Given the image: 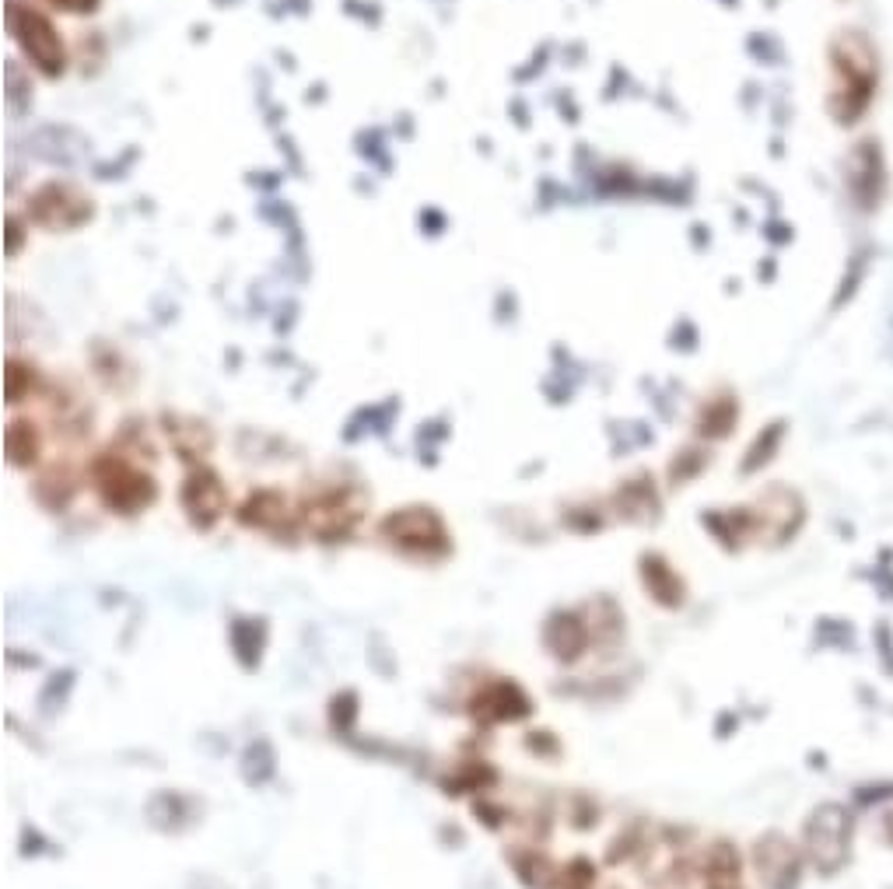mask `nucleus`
I'll return each instance as SVG.
<instances>
[{
  "label": "nucleus",
  "mask_w": 893,
  "mask_h": 889,
  "mask_svg": "<svg viewBox=\"0 0 893 889\" xmlns=\"http://www.w3.org/2000/svg\"><path fill=\"white\" fill-rule=\"evenodd\" d=\"M382 539L393 543V550L407 557H442L449 553V536L445 522L431 508H400L389 518H382Z\"/></svg>",
  "instance_id": "obj_1"
},
{
  "label": "nucleus",
  "mask_w": 893,
  "mask_h": 889,
  "mask_svg": "<svg viewBox=\"0 0 893 889\" xmlns=\"http://www.w3.org/2000/svg\"><path fill=\"white\" fill-rule=\"evenodd\" d=\"M95 483H99L102 501L120 515H134V511L148 508L155 501V480L141 469H130L120 459H102L95 466Z\"/></svg>",
  "instance_id": "obj_2"
},
{
  "label": "nucleus",
  "mask_w": 893,
  "mask_h": 889,
  "mask_svg": "<svg viewBox=\"0 0 893 889\" xmlns=\"http://www.w3.org/2000/svg\"><path fill=\"white\" fill-rule=\"evenodd\" d=\"M533 711V700L512 679H498V683H487L484 690L473 693L470 700V714L480 728L491 725H505V721H519Z\"/></svg>",
  "instance_id": "obj_3"
},
{
  "label": "nucleus",
  "mask_w": 893,
  "mask_h": 889,
  "mask_svg": "<svg viewBox=\"0 0 893 889\" xmlns=\"http://www.w3.org/2000/svg\"><path fill=\"white\" fill-rule=\"evenodd\" d=\"M543 641H547V651L557 658V662L571 665L582 658L585 648H589V627H585L582 613L557 609V613H550L547 623H543Z\"/></svg>",
  "instance_id": "obj_4"
},
{
  "label": "nucleus",
  "mask_w": 893,
  "mask_h": 889,
  "mask_svg": "<svg viewBox=\"0 0 893 889\" xmlns=\"http://www.w3.org/2000/svg\"><path fill=\"white\" fill-rule=\"evenodd\" d=\"M183 508L200 529H211L225 508V487L211 469H197L183 487Z\"/></svg>",
  "instance_id": "obj_5"
},
{
  "label": "nucleus",
  "mask_w": 893,
  "mask_h": 889,
  "mask_svg": "<svg viewBox=\"0 0 893 889\" xmlns=\"http://www.w3.org/2000/svg\"><path fill=\"white\" fill-rule=\"evenodd\" d=\"M197 798L183 791H155L148 798V823L162 833H183L186 826L197 823Z\"/></svg>",
  "instance_id": "obj_6"
},
{
  "label": "nucleus",
  "mask_w": 893,
  "mask_h": 889,
  "mask_svg": "<svg viewBox=\"0 0 893 889\" xmlns=\"http://www.w3.org/2000/svg\"><path fill=\"white\" fill-rule=\"evenodd\" d=\"M232 651L246 672H256L267 655V620L260 616H239L232 620Z\"/></svg>",
  "instance_id": "obj_7"
},
{
  "label": "nucleus",
  "mask_w": 893,
  "mask_h": 889,
  "mask_svg": "<svg viewBox=\"0 0 893 889\" xmlns=\"http://www.w3.org/2000/svg\"><path fill=\"white\" fill-rule=\"evenodd\" d=\"M641 578H645L648 595H652L659 606H680V602H683L680 578H676V574L669 571V567L662 564L655 553H648V557L641 560Z\"/></svg>",
  "instance_id": "obj_8"
},
{
  "label": "nucleus",
  "mask_w": 893,
  "mask_h": 889,
  "mask_svg": "<svg viewBox=\"0 0 893 889\" xmlns=\"http://www.w3.org/2000/svg\"><path fill=\"white\" fill-rule=\"evenodd\" d=\"M508 858H512V868H515V875H519L522 886H529V889H554L557 865L547 858V854H540V851H512Z\"/></svg>",
  "instance_id": "obj_9"
},
{
  "label": "nucleus",
  "mask_w": 893,
  "mask_h": 889,
  "mask_svg": "<svg viewBox=\"0 0 893 889\" xmlns=\"http://www.w3.org/2000/svg\"><path fill=\"white\" fill-rule=\"evenodd\" d=\"M274 770H277V756L267 739H256L253 746L242 753V777H246L249 784H267L270 777H274Z\"/></svg>",
  "instance_id": "obj_10"
},
{
  "label": "nucleus",
  "mask_w": 893,
  "mask_h": 889,
  "mask_svg": "<svg viewBox=\"0 0 893 889\" xmlns=\"http://www.w3.org/2000/svg\"><path fill=\"white\" fill-rule=\"evenodd\" d=\"M708 865V889H739V858L729 844H715Z\"/></svg>",
  "instance_id": "obj_11"
},
{
  "label": "nucleus",
  "mask_w": 893,
  "mask_h": 889,
  "mask_svg": "<svg viewBox=\"0 0 893 889\" xmlns=\"http://www.w3.org/2000/svg\"><path fill=\"white\" fill-rule=\"evenodd\" d=\"M39 441H36V431H32V424H25V420H18V424H11L8 431V459L15 462V466H29L32 459H36L39 452Z\"/></svg>",
  "instance_id": "obj_12"
},
{
  "label": "nucleus",
  "mask_w": 893,
  "mask_h": 889,
  "mask_svg": "<svg viewBox=\"0 0 893 889\" xmlns=\"http://www.w3.org/2000/svg\"><path fill=\"white\" fill-rule=\"evenodd\" d=\"M330 718H333V728H337V732H347V728L354 725V718H358V697H354L351 690H344L340 697H333Z\"/></svg>",
  "instance_id": "obj_13"
},
{
  "label": "nucleus",
  "mask_w": 893,
  "mask_h": 889,
  "mask_svg": "<svg viewBox=\"0 0 893 889\" xmlns=\"http://www.w3.org/2000/svg\"><path fill=\"white\" fill-rule=\"evenodd\" d=\"M592 879H596L592 861L589 858H575L568 865V872H564V889H592Z\"/></svg>",
  "instance_id": "obj_14"
}]
</instances>
